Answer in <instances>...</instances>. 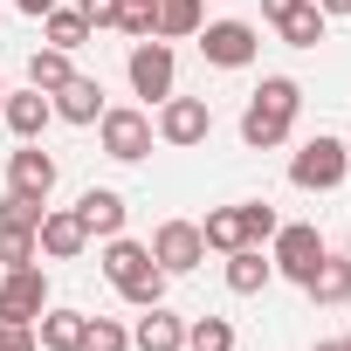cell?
Listing matches in <instances>:
<instances>
[{
	"instance_id": "obj_1",
	"label": "cell",
	"mask_w": 351,
	"mask_h": 351,
	"mask_svg": "<svg viewBox=\"0 0 351 351\" xmlns=\"http://www.w3.org/2000/svg\"><path fill=\"white\" fill-rule=\"evenodd\" d=\"M296 110H303V83H296V76H262V90H255L248 110H241V145H248V152H276V145L289 138Z\"/></svg>"
},
{
	"instance_id": "obj_31",
	"label": "cell",
	"mask_w": 351,
	"mask_h": 351,
	"mask_svg": "<svg viewBox=\"0 0 351 351\" xmlns=\"http://www.w3.org/2000/svg\"><path fill=\"white\" fill-rule=\"evenodd\" d=\"M241 228H248V241L262 248V241H276V228H282V214H276L269 200H241Z\"/></svg>"
},
{
	"instance_id": "obj_14",
	"label": "cell",
	"mask_w": 351,
	"mask_h": 351,
	"mask_svg": "<svg viewBox=\"0 0 351 351\" xmlns=\"http://www.w3.org/2000/svg\"><path fill=\"white\" fill-rule=\"evenodd\" d=\"M49 117H56V104H49V90H8V104H0V124H8L14 138H42L49 131Z\"/></svg>"
},
{
	"instance_id": "obj_33",
	"label": "cell",
	"mask_w": 351,
	"mask_h": 351,
	"mask_svg": "<svg viewBox=\"0 0 351 351\" xmlns=\"http://www.w3.org/2000/svg\"><path fill=\"white\" fill-rule=\"evenodd\" d=\"M90 28H117V0H76Z\"/></svg>"
},
{
	"instance_id": "obj_36",
	"label": "cell",
	"mask_w": 351,
	"mask_h": 351,
	"mask_svg": "<svg viewBox=\"0 0 351 351\" xmlns=\"http://www.w3.org/2000/svg\"><path fill=\"white\" fill-rule=\"evenodd\" d=\"M317 8H324V14H351V0H317Z\"/></svg>"
},
{
	"instance_id": "obj_13",
	"label": "cell",
	"mask_w": 351,
	"mask_h": 351,
	"mask_svg": "<svg viewBox=\"0 0 351 351\" xmlns=\"http://www.w3.org/2000/svg\"><path fill=\"white\" fill-rule=\"evenodd\" d=\"M131 351H186V317H172L165 303H145V317L131 324Z\"/></svg>"
},
{
	"instance_id": "obj_21",
	"label": "cell",
	"mask_w": 351,
	"mask_h": 351,
	"mask_svg": "<svg viewBox=\"0 0 351 351\" xmlns=\"http://www.w3.org/2000/svg\"><path fill=\"white\" fill-rule=\"evenodd\" d=\"M200 21H207L200 0H158V28H152V35H158V42H193Z\"/></svg>"
},
{
	"instance_id": "obj_32",
	"label": "cell",
	"mask_w": 351,
	"mask_h": 351,
	"mask_svg": "<svg viewBox=\"0 0 351 351\" xmlns=\"http://www.w3.org/2000/svg\"><path fill=\"white\" fill-rule=\"evenodd\" d=\"M0 351H42L35 344V324H8V317H0Z\"/></svg>"
},
{
	"instance_id": "obj_15",
	"label": "cell",
	"mask_w": 351,
	"mask_h": 351,
	"mask_svg": "<svg viewBox=\"0 0 351 351\" xmlns=\"http://www.w3.org/2000/svg\"><path fill=\"white\" fill-rule=\"evenodd\" d=\"M49 104H56V117H62V124H97V117L110 110L97 76H69L62 90H49Z\"/></svg>"
},
{
	"instance_id": "obj_17",
	"label": "cell",
	"mask_w": 351,
	"mask_h": 351,
	"mask_svg": "<svg viewBox=\"0 0 351 351\" xmlns=\"http://www.w3.org/2000/svg\"><path fill=\"white\" fill-rule=\"evenodd\" d=\"M97 269L124 289L131 276H145V269H152V248H145V241H131V234H110V241H104V255H97Z\"/></svg>"
},
{
	"instance_id": "obj_22",
	"label": "cell",
	"mask_w": 351,
	"mask_h": 351,
	"mask_svg": "<svg viewBox=\"0 0 351 351\" xmlns=\"http://www.w3.org/2000/svg\"><path fill=\"white\" fill-rule=\"evenodd\" d=\"M324 21H330V14L317 8V0H303V8H289V14L276 21V35H282L289 49H317V42H324Z\"/></svg>"
},
{
	"instance_id": "obj_28",
	"label": "cell",
	"mask_w": 351,
	"mask_h": 351,
	"mask_svg": "<svg viewBox=\"0 0 351 351\" xmlns=\"http://www.w3.org/2000/svg\"><path fill=\"white\" fill-rule=\"evenodd\" d=\"M165 282H172V276H165V269L152 262V269H145V276H131V282H124L117 296H124L131 310H145V303H165Z\"/></svg>"
},
{
	"instance_id": "obj_2",
	"label": "cell",
	"mask_w": 351,
	"mask_h": 351,
	"mask_svg": "<svg viewBox=\"0 0 351 351\" xmlns=\"http://www.w3.org/2000/svg\"><path fill=\"white\" fill-rule=\"evenodd\" d=\"M344 172H351V145L330 138V131H317V138H303L296 158H289V186H303V193H337Z\"/></svg>"
},
{
	"instance_id": "obj_5",
	"label": "cell",
	"mask_w": 351,
	"mask_h": 351,
	"mask_svg": "<svg viewBox=\"0 0 351 351\" xmlns=\"http://www.w3.org/2000/svg\"><path fill=\"white\" fill-rule=\"evenodd\" d=\"M330 248H324V234L317 228H303V221H282L276 228V241H269V262H276V276H289L296 289L317 276V262H324Z\"/></svg>"
},
{
	"instance_id": "obj_7",
	"label": "cell",
	"mask_w": 351,
	"mask_h": 351,
	"mask_svg": "<svg viewBox=\"0 0 351 351\" xmlns=\"http://www.w3.org/2000/svg\"><path fill=\"white\" fill-rule=\"evenodd\" d=\"M145 248H152V262H158L165 276H193V269L207 262V234H200V221H158Z\"/></svg>"
},
{
	"instance_id": "obj_3",
	"label": "cell",
	"mask_w": 351,
	"mask_h": 351,
	"mask_svg": "<svg viewBox=\"0 0 351 351\" xmlns=\"http://www.w3.org/2000/svg\"><path fill=\"white\" fill-rule=\"evenodd\" d=\"M97 138H104V158H117V165H138L145 152H152V110H131V104H110L104 117H97Z\"/></svg>"
},
{
	"instance_id": "obj_4",
	"label": "cell",
	"mask_w": 351,
	"mask_h": 351,
	"mask_svg": "<svg viewBox=\"0 0 351 351\" xmlns=\"http://www.w3.org/2000/svg\"><path fill=\"white\" fill-rule=\"evenodd\" d=\"M200 56H207V69H248L255 56H262V35H255V21H200Z\"/></svg>"
},
{
	"instance_id": "obj_25",
	"label": "cell",
	"mask_w": 351,
	"mask_h": 351,
	"mask_svg": "<svg viewBox=\"0 0 351 351\" xmlns=\"http://www.w3.org/2000/svg\"><path fill=\"white\" fill-rule=\"evenodd\" d=\"M186 351H234V324L228 317H186Z\"/></svg>"
},
{
	"instance_id": "obj_26",
	"label": "cell",
	"mask_w": 351,
	"mask_h": 351,
	"mask_svg": "<svg viewBox=\"0 0 351 351\" xmlns=\"http://www.w3.org/2000/svg\"><path fill=\"white\" fill-rule=\"evenodd\" d=\"M28 262H42V248H35V228L0 221V269H28Z\"/></svg>"
},
{
	"instance_id": "obj_9",
	"label": "cell",
	"mask_w": 351,
	"mask_h": 351,
	"mask_svg": "<svg viewBox=\"0 0 351 351\" xmlns=\"http://www.w3.org/2000/svg\"><path fill=\"white\" fill-rule=\"evenodd\" d=\"M42 310H49V276H42V262L0 269V317H8V324H35Z\"/></svg>"
},
{
	"instance_id": "obj_20",
	"label": "cell",
	"mask_w": 351,
	"mask_h": 351,
	"mask_svg": "<svg viewBox=\"0 0 351 351\" xmlns=\"http://www.w3.org/2000/svg\"><path fill=\"white\" fill-rule=\"evenodd\" d=\"M303 289H310V303H330V310H337V303H351V255H324V262H317V276H310Z\"/></svg>"
},
{
	"instance_id": "obj_16",
	"label": "cell",
	"mask_w": 351,
	"mask_h": 351,
	"mask_svg": "<svg viewBox=\"0 0 351 351\" xmlns=\"http://www.w3.org/2000/svg\"><path fill=\"white\" fill-rule=\"evenodd\" d=\"M83 310H62V303H49L42 317H35V344L42 351H83Z\"/></svg>"
},
{
	"instance_id": "obj_12",
	"label": "cell",
	"mask_w": 351,
	"mask_h": 351,
	"mask_svg": "<svg viewBox=\"0 0 351 351\" xmlns=\"http://www.w3.org/2000/svg\"><path fill=\"white\" fill-rule=\"evenodd\" d=\"M124 214H131V207H124V193H117V186H90V193L76 200V221H83V234H90V241L124 234Z\"/></svg>"
},
{
	"instance_id": "obj_23",
	"label": "cell",
	"mask_w": 351,
	"mask_h": 351,
	"mask_svg": "<svg viewBox=\"0 0 351 351\" xmlns=\"http://www.w3.org/2000/svg\"><path fill=\"white\" fill-rule=\"evenodd\" d=\"M200 234H207V248H214V255H234V248H248V228H241V207H214V214L200 221Z\"/></svg>"
},
{
	"instance_id": "obj_6",
	"label": "cell",
	"mask_w": 351,
	"mask_h": 351,
	"mask_svg": "<svg viewBox=\"0 0 351 351\" xmlns=\"http://www.w3.org/2000/svg\"><path fill=\"white\" fill-rule=\"evenodd\" d=\"M152 131H158V145H172V152H193V145H207L214 110H207V97H165L158 117H152Z\"/></svg>"
},
{
	"instance_id": "obj_35",
	"label": "cell",
	"mask_w": 351,
	"mask_h": 351,
	"mask_svg": "<svg viewBox=\"0 0 351 351\" xmlns=\"http://www.w3.org/2000/svg\"><path fill=\"white\" fill-rule=\"evenodd\" d=\"M14 8H21V14H28V21H42V14H49V8H56V0H14Z\"/></svg>"
},
{
	"instance_id": "obj_19",
	"label": "cell",
	"mask_w": 351,
	"mask_h": 351,
	"mask_svg": "<svg viewBox=\"0 0 351 351\" xmlns=\"http://www.w3.org/2000/svg\"><path fill=\"white\" fill-rule=\"evenodd\" d=\"M90 35H97V28L83 21V8H62V0H56V8L42 14V42H49V49H69V56H76Z\"/></svg>"
},
{
	"instance_id": "obj_18",
	"label": "cell",
	"mask_w": 351,
	"mask_h": 351,
	"mask_svg": "<svg viewBox=\"0 0 351 351\" xmlns=\"http://www.w3.org/2000/svg\"><path fill=\"white\" fill-rule=\"evenodd\" d=\"M269 282H276V262H269V255H262L255 241L228 255V289H234V296H262Z\"/></svg>"
},
{
	"instance_id": "obj_8",
	"label": "cell",
	"mask_w": 351,
	"mask_h": 351,
	"mask_svg": "<svg viewBox=\"0 0 351 351\" xmlns=\"http://www.w3.org/2000/svg\"><path fill=\"white\" fill-rule=\"evenodd\" d=\"M124 69H131V90L152 97V104H165L172 83H180V56H172V42H158V35L152 42H131V62Z\"/></svg>"
},
{
	"instance_id": "obj_30",
	"label": "cell",
	"mask_w": 351,
	"mask_h": 351,
	"mask_svg": "<svg viewBox=\"0 0 351 351\" xmlns=\"http://www.w3.org/2000/svg\"><path fill=\"white\" fill-rule=\"evenodd\" d=\"M42 214H49V200H35V193H0V221H14V228H42Z\"/></svg>"
},
{
	"instance_id": "obj_38",
	"label": "cell",
	"mask_w": 351,
	"mask_h": 351,
	"mask_svg": "<svg viewBox=\"0 0 351 351\" xmlns=\"http://www.w3.org/2000/svg\"><path fill=\"white\" fill-rule=\"evenodd\" d=\"M0 104H8V76H0Z\"/></svg>"
},
{
	"instance_id": "obj_24",
	"label": "cell",
	"mask_w": 351,
	"mask_h": 351,
	"mask_svg": "<svg viewBox=\"0 0 351 351\" xmlns=\"http://www.w3.org/2000/svg\"><path fill=\"white\" fill-rule=\"evenodd\" d=\"M69 76H76V62H69V49H49V42H42V49L28 56V83H35V90H62Z\"/></svg>"
},
{
	"instance_id": "obj_11",
	"label": "cell",
	"mask_w": 351,
	"mask_h": 351,
	"mask_svg": "<svg viewBox=\"0 0 351 351\" xmlns=\"http://www.w3.org/2000/svg\"><path fill=\"white\" fill-rule=\"evenodd\" d=\"M35 248H42L49 262H76V255L90 248V234H83L76 207H49V214H42V228H35Z\"/></svg>"
},
{
	"instance_id": "obj_37",
	"label": "cell",
	"mask_w": 351,
	"mask_h": 351,
	"mask_svg": "<svg viewBox=\"0 0 351 351\" xmlns=\"http://www.w3.org/2000/svg\"><path fill=\"white\" fill-rule=\"evenodd\" d=\"M317 351H351V337H324V344H317Z\"/></svg>"
},
{
	"instance_id": "obj_34",
	"label": "cell",
	"mask_w": 351,
	"mask_h": 351,
	"mask_svg": "<svg viewBox=\"0 0 351 351\" xmlns=\"http://www.w3.org/2000/svg\"><path fill=\"white\" fill-rule=\"evenodd\" d=\"M289 8H303V0H262V21H282Z\"/></svg>"
},
{
	"instance_id": "obj_29",
	"label": "cell",
	"mask_w": 351,
	"mask_h": 351,
	"mask_svg": "<svg viewBox=\"0 0 351 351\" xmlns=\"http://www.w3.org/2000/svg\"><path fill=\"white\" fill-rule=\"evenodd\" d=\"M83 351H131V330L117 317H90L83 324Z\"/></svg>"
},
{
	"instance_id": "obj_10",
	"label": "cell",
	"mask_w": 351,
	"mask_h": 351,
	"mask_svg": "<svg viewBox=\"0 0 351 351\" xmlns=\"http://www.w3.org/2000/svg\"><path fill=\"white\" fill-rule=\"evenodd\" d=\"M8 186H14V193H35V200L56 193V158L42 152V138H21V145L8 152Z\"/></svg>"
},
{
	"instance_id": "obj_27",
	"label": "cell",
	"mask_w": 351,
	"mask_h": 351,
	"mask_svg": "<svg viewBox=\"0 0 351 351\" xmlns=\"http://www.w3.org/2000/svg\"><path fill=\"white\" fill-rule=\"evenodd\" d=\"M152 28H158V0H117V35L152 42Z\"/></svg>"
}]
</instances>
